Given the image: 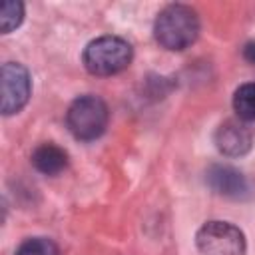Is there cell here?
Returning a JSON list of instances; mask_svg holds the SVG:
<instances>
[{"instance_id": "5", "label": "cell", "mask_w": 255, "mask_h": 255, "mask_svg": "<svg viewBox=\"0 0 255 255\" xmlns=\"http://www.w3.org/2000/svg\"><path fill=\"white\" fill-rule=\"evenodd\" d=\"M32 80L28 70L18 62H6L2 66V114H18L30 100Z\"/></svg>"}, {"instance_id": "12", "label": "cell", "mask_w": 255, "mask_h": 255, "mask_svg": "<svg viewBox=\"0 0 255 255\" xmlns=\"http://www.w3.org/2000/svg\"><path fill=\"white\" fill-rule=\"evenodd\" d=\"M243 58H245L249 64L255 66V42L245 44V48H243Z\"/></svg>"}, {"instance_id": "4", "label": "cell", "mask_w": 255, "mask_h": 255, "mask_svg": "<svg viewBox=\"0 0 255 255\" xmlns=\"http://www.w3.org/2000/svg\"><path fill=\"white\" fill-rule=\"evenodd\" d=\"M201 255H245V235L229 221H207L195 235Z\"/></svg>"}, {"instance_id": "7", "label": "cell", "mask_w": 255, "mask_h": 255, "mask_svg": "<svg viewBox=\"0 0 255 255\" xmlns=\"http://www.w3.org/2000/svg\"><path fill=\"white\" fill-rule=\"evenodd\" d=\"M205 179H207V185L217 195H223L229 199L249 197V183H247L245 175L231 165H225V163L211 165L205 173Z\"/></svg>"}, {"instance_id": "6", "label": "cell", "mask_w": 255, "mask_h": 255, "mask_svg": "<svg viewBox=\"0 0 255 255\" xmlns=\"http://www.w3.org/2000/svg\"><path fill=\"white\" fill-rule=\"evenodd\" d=\"M215 147L227 157H241L251 151L255 133L243 120H227L215 129Z\"/></svg>"}, {"instance_id": "10", "label": "cell", "mask_w": 255, "mask_h": 255, "mask_svg": "<svg viewBox=\"0 0 255 255\" xmlns=\"http://www.w3.org/2000/svg\"><path fill=\"white\" fill-rule=\"evenodd\" d=\"M14 255H58V245L48 237H30L16 249Z\"/></svg>"}, {"instance_id": "1", "label": "cell", "mask_w": 255, "mask_h": 255, "mask_svg": "<svg viewBox=\"0 0 255 255\" xmlns=\"http://www.w3.org/2000/svg\"><path fill=\"white\" fill-rule=\"evenodd\" d=\"M153 36L157 44L171 52H181L189 48L199 36L197 12L185 4L165 6L153 24Z\"/></svg>"}, {"instance_id": "11", "label": "cell", "mask_w": 255, "mask_h": 255, "mask_svg": "<svg viewBox=\"0 0 255 255\" xmlns=\"http://www.w3.org/2000/svg\"><path fill=\"white\" fill-rule=\"evenodd\" d=\"M24 20V6L20 2H4L2 4V14H0V22H2V32L10 34L12 30H16Z\"/></svg>"}, {"instance_id": "3", "label": "cell", "mask_w": 255, "mask_h": 255, "mask_svg": "<svg viewBox=\"0 0 255 255\" xmlns=\"http://www.w3.org/2000/svg\"><path fill=\"white\" fill-rule=\"evenodd\" d=\"M108 118L110 114H108L106 102L92 94L76 98L66 112L68 129L76 139H82V141H92L100 137L106 131Z\"/></svg>"}, {"instance_id": "8", "label": "cell", "mask_w": 255, "mask_h": 255, "mask_svg": "<svg viewBox=\"0 0 255 255\" xmlns=\"http://www.w3.org/2000/svg\"><path fill=\"white\" fill-rule=\"evenodd\" d=\"M32 165L44 175H58L68 165V153L56 143H40L32 151Z\"/></svg>"}, {"instance_id": "9", "label": "cell", "mask_w": 255, "mask_h": 255, "mask_svg": "<svg viewBox=\"0 0 255 255\" xmlns=\"http://www.w3.org/2000/svg\"><path fill=\"white\" fill-rule=\"evenodd\" d=\"M233 110L239 120H255V84H243L233 94Z\"/></svg>"}, {"instance_id": "2", "label": "cell", "mask_w": 255, "mask_h": 255, "mask_svg": "<svg viewBox=\"0 0 255 255\" xmlns=\"http://www.w3.org/2000/svg\"><path fill=\"white\" fill-rule=\"evenodd\" d=\"M133 50L120 36H102L92 40L82 54L86 70L94 76H114L124 72L131 62Z\"/></svg>"}]
</instances>
